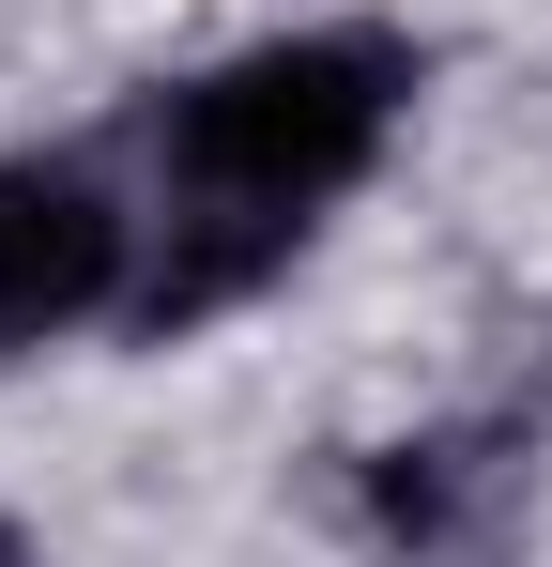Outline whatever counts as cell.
<instances>
[{"instance_id": "3957f363", "label": "cell", "mask_w": 552, "mask_h": 567, "mask_svg": "<svg viewBox=\"0 0 552 567\" xmlns=\"http://www.w3.org/2000/svg\"><path fill=\"white\" fill-rule=\"evenodd\" d=\"M0 567H47V553H31V537H16V522H0Z\"/></svg>"}, {"instance_id": "6da1fadb", "label": "cell", "mask_w": 552, "mask_h": 567, "mask_svg": "<svg viewBox=\"0 0 552 567\" xmlns=\"http://www.w3.org/2000/svg\"><path fill=\"white\" fill-rule=\"evenodd\" d=\"M415 123V47L399 31H262L231 62H200L139 107V215H154V261H139V338H200L231 322L246 291H276L323 215L399 154Z\"/></svg>"}, {"instance_id": "7a4b0ae2", "label": "cell", "mask_w": 552, "mask_h": 567, "mask_svg": "<svg viewBox=\"0 0 552 567\" xmlns=\"http://www.w3.org/2000/svg\"><path fill=\"white\" fill-rule=\"evenodd\" d=\"M154 215L108 154H0V353H47L139 307Z\"/></svg>"}]
</instances>
